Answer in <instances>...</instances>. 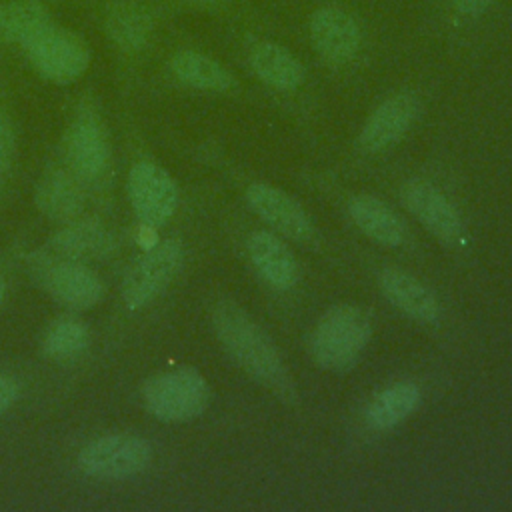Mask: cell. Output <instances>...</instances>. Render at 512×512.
<instances>
[{
  "label": "cell",
  "instance_id": "cell-1",
  "mask_svg": "<svg viewBox=\"0 0 512 512\" xmlns=\"http://www.w3.org/2000/svg\"><path fill=\"white\" fill-rule=\"evenodd\" d=\"M212 326L222 348L248 376L280 396L294 394L276 344L244 308L232 300H218L212 308Z\"/></svg>",
  "mask_w": 512,
  "mask_h": 512
},
{
  "label": "cell",
  "instance_id": "cell-2",
  "mask_svg": "<svg viewBox=\"0 0 512 512\" xmlns=\"http://www.w3.org/2000/svg\"><path fill=\"white\" fill-rule=\"evenodd\" d=\"M372 336L368 312L356 304L332 306L316 324L310 338L314 362L330 372L350 370Z\"/></svg>",
  "mask_w": 512,
  "mask_h": 512
},
{
  "label": "cell",
  "instance_id": "cell-3",
  "mask_svg": "<svg viewBox=\"0 0 512 512\" xmlns=\"http://www.w3.org/2000/svg\"><path fill=\"white\" fill-rule=\"evenodd\" d=\"M142 402L158 420L186 422L208 408L210 386L198 370L182 366L148 378L142 386Z\"/></svg>",
  "mask_w": 512,
  "mask_h": 512
},
{
  "label": "cell",
  "instance_id": "cell-4",
  "mask_svg": "<svg viewBox=\"0 0 512 512\" xmlns=\"http://www.w3.org/2000/svg\"><path fill=\"white\" fill-rule=\"evenodd\" d=\"M24 52L34 70L56 84H70L78 80L90 64V50L86 42L72 30L60 28L54 22L34 34L24 44Z\"/></svg>",
  "mask_w": 512,
  "mask_h": 512
},
{
  "label": "cell",
  "instance_id": "cell-5",
  "mask_svg": "<svg viewBox=\"0 0 512 512\" xmlns=\"http://www.w3.org/2000/svg\"><path fill=\"white\" fill-rule=\"evenodd\" d=\"M152 462V446L146 438L118 432L88 442L78 454V468L92 478L120 480L144 472Z\"/></svg>",
  "mask_w": 512,
  "mask_h": 512
},
{
  "label": "cell",
  "instance_id": "cell-6",
  "mask_svg": "<svg viewBox=\"0 0 512 512\" xmlns=\"http://www.w3.org/2000/svg\"><path fill=\"white\" fill-rule=\"evenodd\" d=\"M184 248L178 238L150 246L124 274L122 298L130 308H142L158 298L178 274Z\"/></svg>",
  "mask_w": 512,
  "mask_h": 512
},
{
  "label": "cell",
  "instance_id": "cell-7",
  "mask_svg": "<svg viewBox=\"0 0 512 512\" xmlns=\"http://www.w3.org/2000/svg\"><path fill=\"white\" fill-rule=\"evenodd\" d=\"M32 272L52 298L68 308L88 310L104 298L102 280L78 260L40 256L34 260Z\"/></svg>",
  "mask_w": 512,
  "mask_h": 512
},
{
  "label": "cell",
  "instance_id": "cell-8",
  "mask_svg": "<svg viewBox=\"0 0 512 512\" xmlns=\"http://www.w3.org/2000/svg\"><path fill=\"white\" fill-rule=\"evenodd\" d=\"M128 198L142 226L158 228L166 224L178 206V188L172 176L158 164L142 160L128 176Z\"/></svg>",
  "mask_w": 512,
  "mask_h": 512
},
{
  "label": "cell",
  "instance_id": "cell-9",
  "mask_svg": "<svg viewBox=\"0 0 512 512\" xmlns=\"http://www.w3.org/2000/svg\"><path fill=\"white\" fill-rule=\"evenodd\" d=\"M66 158L70 170L82 184H98L110 172V142L100 118L80 112L66 138Z\"/></svg>",
  "mask_w": 512,
  "mask_h": 512
},
{
  "label": "cell",
  "instance_id": "cell-10",
  "mask_svg": "<svg viewBox=\"0 0 512 512\" xmlns=\"http://www.w3.org/2000/svg\"><path fill=\"white\" fill-rule=\"evenodd\" d=\"M408 212L442 244L454 246L464 236V224L456 206L430 182L422 178L408 180L400 190Z\"/></svg>",
  "mask_w": 512,
  "mask_h": 512
},
{
  "label": "cell",
  "instance_id": "cell-11",
  "mask_svg": "<svg viewBox=\"0 0 512 512\" xmlns=\"http://www.w3.org/2000/svg\"><path fill=\"white\" fill-rule=\"evenodd\" d=\"M310 42L330 66L348 64L360 50L362 34L356 18L340 6H320L310 16Z\"/></svg>",
  "mask_w": 512,
  "mask_h": 512
},
{
  "label": "cell",
  "instance_id": "cell-12",
  "mask_svg": "<svg viewBox=\"0 0 512 512\" xmlns=\"http://www.w3.org/2000/svg\"><path fill=\"white\" fill-rule=\"evenodd\" d=\"M246 200L250 208L282 236L300 244H312L316 240V228L306 210L284 190L254 182L246 188Z\"/></svg>",
  "mask_w": 512,
  "mask_h": 512
},
{
  "label": "cell",
  "instance_id": "cell-13",
  "mask_svg": "<svg viewBox=\"0 0 512 512\" xmlns=\"http://www.w3.org/2000/svg\"><path fill=\"white\" fill-rule=\"evenodd\" d=\"M418 98L410 92H394L384 98L366 118L360 134L358 148L376 154L388 150L404 138L418 116Z\"/></svg>",
  "mask_w": 512,
  "mask_h": 512
},
{
  "label": "cell",
  "instance_id": "cell-14",
  "mask_svg": "<svg viewBox=\"0 0 512 512\" xmlns=\"http://www.w3.org/2000/svg\"><path fill=\"white\" fill-rule=\"evenodd\" d=\"M246 250L256 272L272 288L290 290L298 282V262L280 236L268 230H256L248 236Z\"/></svg>",
  "mask_w": 512,
  "mask_h": 512
},
{
  "label": "cell",
  "instance_id": "cell-15",
  "mask_svg": "<svg viewBox=\"0 0 512 512\" xmlns=\"http://www.w3.org/2000/svg\"><path fill=\"white\" fill-rule=\"evenodd\" d=\"M378 286L384 298L418 322H436L440 316V302L436 294L410 272L390 266L378 276Z\"/></svg>",
  "mask_w": 512,
  "mask_h": 512
},
{
  "label": "cell",
  "instance_id": "cell-16",
  "mask_svg": "<svg viewBox=\"0 0 512 512\" xmlns=\"http://www.w3.org/2000/svg\"><path fill=\"white\" fill-rule=\"evenodd\" d=\"M348 214L360 232L376 244L392 248L406 240L408 232L402 216L372 194H354L348 200Z\"/></svg>",
  "mask_w": 512,
  "mask_h": 512
},
{
  "label": "cell",
  "instance_id": "cell-17",
  "mask_svg": "<svg viewBox=\"0 0 512 512\" xmlns=\"http://www.w3.org/2000/svg\"><path fill=\"white\" fill-rule=\"evenodd\" d=\"M36 206L44 216L58 222L78 218L84 206L80 178L72 170L50 168L36 188Z\"/></svg>",
  "mask_w": 512,
  "mask_h": 512
},
{
  "label": "cell",
  "instance_id": "cell-18",
  "mask_svg": "<svg viewBox=\"0 0 512 512\" xmlns=\"http://www.w3.org/2000/svg\"><path fill=\"white\" fill-rule=\"evenodd\" d=\"M114 248V236L96 220H74L50 240V256L62 260L104 258Z\"/></svg>",
  "mask_w": 512,
  "mask_h": 512
},
{
  "label": "cell",
  "instance_id": "cell-19",
  "mask_svg": "<svg viewBox=\"0 0 512 512\" xmlns=\"http://www.w3.org/2000/svg\"><path fill=\"white\" fill-rule=\"evenodd\" d=\"M248 60L254 74L272 88L294 90L304 82V66L280 44L258 42L252 46Z\"/></svg>",
  "mask_w": 512,
  "mask_h": 512
},
{
  "label": "cell",
  "instance_id": "cell-20",
  "mask_svg": "<svg viewBox=\"0 0 512 512\" xmlns=\"http://www.w3.org/2000/svg\"><path fill=\"white\" fill-rule=\"evenodd\" d=\"M104 28L120 50L136 52L152 34V16L136 0H116L106 12Z\"/></svg>",
  "mask_w": 512,
  "mask_h": 512
},
{
  "label": "cell",
  "instance_id": "cell-21",
  "mask_svg": "<svg viewBox=\"0 0 512 512\" xmlns=\"http://www.w3.org/2000/svg\"><path fill=\"white\" fill-rule=\"evenodd\" d=\"M420 404L414 382H396L380 390L366 406V422L374 430H388L404 422Z\"/></svg>",
  "mask_w": 512,
  "mask_h": 512
},
{
  "label": "cell",
  "instance_id": "cell-22",
  "mask_svg": "<svg viewBox=\"0 0 512 512\" xmlns=\"http://www.w3.org/2000/svg\"><path fill=\"white\" fill-rule=\"evenodd\" d=\"M170 68L182 84L198 90L226 92L234 84L232 74L220 62L196 50L176 52L170 60Z\"/></svg>",
  "mask_w": 512,
  "mask_h": 512
},
{
  "label": "cell",
  "instance_id": "cell-23",
  "mask_svg": "<svg viewBox=\"0 0 512 512\" xmlns=\"http://www.w3.org/2000/svg\"><path fill=\"white\" fill-rule=\"evenodd\" d=\"M48 10L40 0H10L0 6V44H26L46 24Z\"/></svg>",
  "mask_w": 512,
  "mask_h": 512
},
{
  "label": "cell",
  "instance_id": "cell-24",
  "mask_svg": "<svg viewBox=\"0 0 512 512\" xmlns=\"http://www.w3.org/2000/svg\"><path fill=\"white\" fill-rule=\"evenodd\" d=\"M88 342H90L88 326L74 316H62L48 326L42 338V350L50 358L64 360L84 352Z\"/></svg>",
  "mask_w": 512,
  "mask_h": 512
},
{
  "label": "cell",
  "instance_id": "cell-25",
  "mask_svg": "<svg viewBox=\"0 0 512 512\" xmlns=\"http://www.w3.org/2000/svg\"><path fill=\"white\" fill-rule=\"evenodd\" d=\"M16 150V136L8 114L0 108V178H4L12 166Z\"/></svg>",
  "mask_w": 512,
  "mask_h": 512
},
{
  "label": "cell",
  "instance_id": "cell-26",
  "mask_svg": "<svg viewBox=\"0 0 512 512\" xmlns=\"http://www.w3.org/2000/svg\"><path fill=\"white\" fill-rule=\"evenodd\" d=\"M18 398V384L8 378V376H2L0 374V414H4Z\"/></svg>",
  "mask_w": 512,
  "mask_h": 512
},
{
  "label": "cell",
  "instance_id": "cell-27",
  "mask_svg": "<svg viewBox=\"0 0 512 512\" xmlns=\"http://www.w3.org/2000/svg\"><path fill=\"white\" fill-rule=\"evenodd\" d=\"M496 0H452V6L466 16H478L486 12Z\"/></svg>",
  "mask_w": 512,
  "mask_h": 512
},
{
  "label": "cell",
  "instance_id": "cell-28",
  "mask_svg": "<svg viewBox=\"0 0 512 512\" xmlns=\"http://www.w3.org/2000/svg\"><path fill=\"white\" fill-rule=\"evenodd\" d=\"M194 6H200V8H216V6H222L226 0H186Z\"/></svg>",
  "mask_w": 512,
  "mask_h": 512
},
{
  "label": "cell",
  "instance_id": "cell-29",
  "mask_svg": "<svg viewBox=\"0 0 512 512\" xmlns=\"http://www.w3.org/2000/svg\"><path fill=\"white\" fill-rule=\"evenodd\" d=\"M4 282H2V278H0V304H2V300H4Z\"/></svg>",
  "mask_w": 512,
  "mask_h": 512
}]
</instances>
